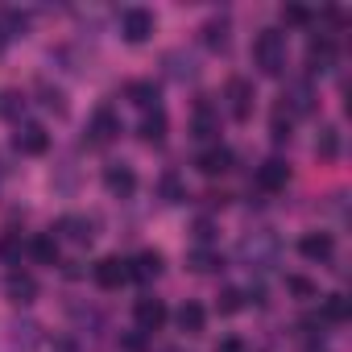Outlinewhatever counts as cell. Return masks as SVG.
Returning <instances> with one entry per match:
<instances>
[{
    "instance_id": "obj_13",
    "label": "cell",
    "mask_w": 352,
    "mask_h": 352,
    "mask_svg": "<svg viewBox=\"0 0 352 352\" xmlns=\"http://www.w3.org/2000/svg\"><path fill=\"white\" fill-rule=\"evenodd\" d=\"M13 145H17L25 157H42V153L50 149V133H46L42 124H21L17 137H13Z\"/></svg>"
},
{
    "instance_id": "obj_4",
    "label": "cell",
    "mask_w": 352,
    "mask_h": 352,
    "mask_svg": "<svg viewBox=\"0 0 352 352\" xmlns=\"http://www.w3.org/2000/svg\"><path fill=\"white\" fill-rule=\"evenodd\" d=\"M336 58H340V50H336V38L331 34H315L307 42V71L311 75H327L336 67Z\"/></svg>"
},
{
    "instance_id": "obj_37",
    "label": "cell",
    "mask_w": 352,
    "mask_h": 352,
    "mask_svg": "<svg viewBox=\"0 0 352 352\" xmlns=\"http://www.w3.org/2000/svg\"><path fill=\"white\" fill-rule=\"evenodd\" d=\"M286 286H290L294 294H302V298H315V286H311L307 278H286Z\"/></svg>"
},
{
    "instance_id": "obj_2",
    "label": "cell",
    "mask_w": 352,
    "mask_h": 352,
    "mask_svg": "<svg viewBox=\"0 0 352 352\" xmlns=\"http://www.w3.org/2000/svg\"><path fill=\"white\" fill-rule=\"evenodd\" d=\"M278 253H282V245H278V236H274L270 228L249 232V236L241 241V249H236V257H241L249 270H270V265H278Z\"/></svg>"
},
{
    "instance_id": "obj_12",
    "label": "cell",
    "mask_w": 352,
    "mask_h": 352,
    "mask_svg": "<svg viewBox=\"0 0 352 352\" xmlns=\"http://www.w3.org/2000/svg\"><path fill=\"white\" fill-rule=\"evenodd\" d=\"M104 187H108L116 199H129V195L137 191V174H133V166H124V162H112V166L104 170Z\"/></svg>"
},
{
    "instance_id": "obj_30",
    "label": "cell",
    "mask_w": 352,
    "mask_h": 352,
    "mask_svg": "<svg viewBox=\"0 0 352 352\" xmlns=\"http://www.w3.org/2000/svg\"><path fill=\"white\" fill-rule=\"evenodd\" d=\"M17 336H13V352H34L38 348V327L34 323H21V327H13Z\"/></svg>"
},
{
    "instance_id": "obj_7",
    "label": "cell",
    "mask_w": 352,
    "mask_h": 352,
    "mask_svg": "<svg viewBox=\"0 0 352 352\" xmlns=\"http://www.w3.org/2000/svg\"><path fill=\"white\" fill-rule=\"evenodd\" d=\"M120 137V116L104 104V108H96L91 112V120H87V141L91 145H108V141H116Z\"/></svg>"
},
{
    "instance_id": "obj_16",
    "label": "cell",
    "mask_w": 352,
    "mask_h": 352,
    "mask_svg": "<svg viewBox=\"0 0 352 352\" xmlns=\"http://www.w3.org/2000/svg\"><path fill=\"white\" fill-rule=\"evenodd\" d=\"M58 236L71 241V245H91L96 224H91L87 216H63V220H58Z\"/></svg>"
},
{
    "instance_id": "obj_15",
    "label": "cell",
    "mask_w": 352,
    "mask_h": 352,
    "mask_svg": "<svg viewBox=\"0 0 352 352\" xmlns=\"http://www.w3.org/2000/svg\"><path fill=\"white\" fill-rule=\"evenodd\" d=\"M195 166L208 174V179H220V174L232 170V149H228V145H212V149H204V153L195 157Z\"/></svg>"
},
{
    "instance_id": "obj_9",
    "label": "cell",
    "mask_w": 352,
    "mask_h": 352,
    "mask_svg": "<svg viewBox=\"0 0 352 352\" xmlns=\"http://www.w3.org/2000/svg\"><path fill=\"white\" fill-rule=\"evenodd\" d=\"M91 278H96L100 290H120V286L129 282V261H120V257H100V261L91 265Z\"/></svg>"
},
{
    "instance_id": "obj_31",
    "label": "cell",
    "mask_w": 352,
    "mask_h": 352,
    "mask_svg": "<svg viewBox=\"0 0 352 352\" xmlns=\"http://www.w3.org/2000/svg\"><path fill=\"white\" fill-rule=\"evenodd\" d=\"M166 71H170V79H191L195 75V63L183 58V54H166Z\"/></svg>"
},
{
    "instance_id": "obj_1",
    "label": "cell",
    "mask_w": 352,
    "mask_h": 352,
    "mask_svg": "<svg viewBox=\"0 0 352 352\" xmlns=\"http://www.w3.org/2000/svg\"><path fill=\"white\" fill-rule=\"evenodd\" d=\"M253 67L261 71V75H270V79H278L282 71H286V34L282 30H261L257 38H253Z\"/></svg>"
},
{
    "instance_id": "obj_25",
    "label": "cell",
    "mask_w": 352,
    "mask_h": 352,
    "mask_svg": "<svg viewBox=\"0 0 352 352\" xmlns=\"http://www.w3.org/2000/svg\"><path fill=\"white\" fill-rule=\"evenodd\" d=\"M137 137H141V141H149V145H157V141L166 137V112H162V108L145 112V116H141V129H137Z\"/></svg>"
},
{
    "instance_id": "obj_21",
    "label": "cell",
    "mask_w": 352,
    "mask_h": 352,
    "mask_svg": "<svg viewBox=\"0 0 352 352\" xmlns=\"http://www.w3.org/2000/svg\"><path fill=\"white\" fill-rule=\"evenodd\" d=\"M187 265H191L195 274H216V270H224V253L212 249V245H199V249L187 253Z\"/></svg>"
},
{
    "instance_id": "obj_3",
    "label": "cell",
    "mask_w": 352,
    "mask_h": 352,
    "mask_svg": "<svg viewBox=\"0 0 352 352\" xmlns=\"http://www.w3.org/2000/svg\"><path fill=\"white\" fill-rule=\"evenodd\" d=\"M153 13L149 9H141V5H133V9H124L120 13V38L124 42H133V46H141V42H149L153 38Z\"/></svg>"
},
{
    "instance_id": "obj_32",
    "label": "cell",
    "mask_w": 352,
    "mask_h": 352,
    "mask_svg": "<svg viewBox=\"0 0 352 352\" xmlns=\"http://www.w3.org/2000/svg\"><path fill=\"white\" fill-rule=\"evenodd\" d=\"M216 307H220V315H236V311L245 307V294L228 286V290H220V298H216Z\"/></svg>"
},
{
    "instance_id": "obj_20",
    "label": "cell",
    "mask_w": 352,
    "mask_h": 352,
    "mask_svg": "<svg viewBox=\"0 0 352 352\" xmlns=\"http://www.w3.org/2000/svg\"><path fill=\"white\" fill-rule=\"evenodd\" d=\"M30 257H34L38 265H58V236H54V232L30 236Z\"/></svg>"
},
{
    "instance_id": "obj_14",
    "label": "cell",
    "mask_w": 352,
    "mask_h": 352,
    "mask_svg": "<svg viewBox=\"0 0 352 352\" xmlns=\"http://www.w3.org/2000/svg\"><path fill=\"white\" fill-rule=\"evenodd\" d=\"M298 253H302L307 261L327 265V261L336 257V241H331V232H307V236L298 241Z\"/></svg>"
},
{
    "instance_id": "obj_11",
    "label": "cell",
    "mask_w": 352,
    "mask_h": 352,
    "mask_svg": "<svg viewBox=\"0 0 352 352\" xmlns=\"http://www.w3.org/2000/svg\"><path fill=\"white\" fill-rule=\"evenodd\" d=\"M191 133H195L199 141L220 137V112H216L212 100H199V104H195V112H191Z\"/></svg>"
},
{
    "instance_id": "obj_35",
    "label": "cell",
    "mask_w": 352,
    "mask_h": 352,
    "mask_svg": "<svg viewBox=\"0 0 352 352\" xmlns=\"http://www.w3.org/2000/svg\"><path fill=\"white\" fill-rule=\"evenodd\" d=\"M0 257H5V261H9V265H13V261H17V257H21V241H17V236H13V232H9V236H5V241H0Z\"/></svg>"
},
{
    "instance_id": "obj_27",
    "label": "cell",
    "mask_w": 352,
    "mask_h": 352,
    "mask_svg": "<svg viewBox=\"0 0 352 352\" xmlns=\"http://www.w3.org/2000/svg\"><path fill=\"white\" fill-rule=\"evenodd\" d=\"M162 195H166V204H187V187H183V179L174 170L162 174Z\"/></svg>"
},
{
    "instance_id": "obj_5",
    "label": "cell",
    "mask_w": 352,
    "mask_h": 352,
    "mask_svg": "<svg viewBox=\"0 0 352 352\" xmlns=\"http://www.w3.org/2000/svg\"><path fill=\"white\" fill-rule=\"evenodd\" d=\"M257 191L261 195H278V191H286V183H290V166L282 162V157H265L261 166H257Z\"/></svg>"
},
{
    "instance_id": "obj_23",
    "label": "cell",
    "mask_w": 352,
    "mask_h": 352,
    "mask_svg": "<svg viewBox=\"0 0 352 352\" xmlns=\"http://www.w3.org/2000/svg\"><path fill=\"white\" fill-rule=\"evenodd\" d=\"M348 315H352V307H348V298H344V294H327V298L319 302V319H323V323H331V327L348 323Z\"/></svg>"
},
{
    "instance_id": "obj_10",
    "label": "cell",
    "mask_w": 352,
    "mask_h": 352,
    "mask_svg": "<svg viewBox=\"0 0 352 352\" xmlns=\"http://www.w3.org/2000/svg\"><path fill=\"white\" fill-rule=\"evenodd\" d=\"M133 319H137V331H141V336H153V331H162V323H166V302H162V298H137Z\"/></svg>"
},
{
    "instance_id": "obj_38",
    "label": "cell",
    "mask_w": 352,
    "mask_h": 352,
    "mask_svg": "<svg viewBox=\"0 0 352 352\" xmlns=\"http://www.w3.org/2000/svg\"><path fill=\"white\" fill-rule=\"evenodd\" d=\"M216 352H245V340H241V336H224V340L216 344Z\"/></svg>"
},
{
    "instance_id": "obj_18",
    "label": "cell",
    "mask_w": 352,
    "mask_h": 352,
    "mask_svg": "<svg viewBox=\"0 0 352 352\" xmlns=\"http://www.w3.org/2000/svg\"><path fill=\"white\" fill-rule=\"evenodd\" d=\"M174 323H179V331H187V336H204V327H208V311H204L199 302H183L179 311H174Z\"/></svg>"
},
{
    "instance_id": "obj_22",
    "label": "cell",
    "mask_w": 352,
    "mask_h": 352,
    "mask_svg": "<svg viewBox=\"0 0 352 352\" xmlns=\"http://www.w3.org/2000/svg\"><path fill=\"white\" fill-rule=\"evenodd\" d=\"M228 17H212V21H204V30H199V38H204V46L208 50H228Z\"/></svg>"
},
{
    "instance_id": "obj_24",
    "label": "cell",
    "mask_w": 352,
    "mask_h": 352,
    "mask_svg": "<svg viewBox=\"0 0 352 352\" xmlns=\"http://www.w3.org/2000/svg\"><path fill=\"white\" fill-rule=\"evenodd\" d=\"M124 96H129L141 112H153V108H157V87H153L149 79H133V83L124 87Z\"/></svg>"
},
{
    "instance_id": "obj_19",
    "label": "cell",
    "mask_w": 352,
    "mask_h": 352,
    "mask_svg": "<svg viewBox=\"0 0 352 352\" xmlns=\"http://www.w3.org/2000/svg\"><path fill=\"white\" fill-rule=\"evenodd\" d=\"M5 294H9L13 302H34V298H38V282H34V274L13 270V274L5 278Z\"/></svg>"
},
{
    "instance_id": "obj_8",
    "label": "cell",
    "mask_w": 352,
    "mask_h": 352,
    "mask_svg": "<svg viewBox=\"0 0 352 352\" xmlns=\"http://www.w3.org/2000/svg\"><path fill=\"white\" fill-rule=\"evenodd\" d=\"M224 96H228V112H232V120H249V116H253V100H257V91H253L249 79H228Z\"/></svg>"
},
{
    "instance_id": "obj_36",
    "label": "cell",
    "mask_w": 352,
    "mask_h": 352,
    "mask_svg": "<svg viewBox=\"0 0 352 352\" xmlns=\"http://www.w3.org/2000/svg\"><path fill=\"white\" fill-rule=\"evenodd\" d=\"M120 348H124V352H149V344H145V336H141V331L120 336Z\"/></svg>"
},
{
    "instance_id": "obj_39",
    "label": "cell",
    "mask_w": 352,
    "mask_h": 352,
    "mask_svg": "<svg viewBox=\"0 0 352 352\" xmlns=\"http://www.w3.org/2000/svg\"><path fill=\"white\" fill-rule=\"evenodd\" d=\"M195 236L208 245V241H212V220H199V224H195Z\"/></svg>"
},
{
    "instance_id": "obj_26",
    "label": "cell",
    "mask_w": 352,
    "mask_h": 352,
    "mask_svg": "<svg viewBox=\"0 0 352 352\" xmlns=\"http://www.w3.org/2000/svg\"><path fill=\"white\" fill-rule=\"evenodd\" d=\"M315 153H319L323 162H331V157H340V129H336V124H323V129H319V141H315Z\"/></svg>"
},
{
    "instance_id": "obj_6",
    "label": "cell",
    "mask_w": 352,
    "mask_h": 352,
    "mask_svg": "<svg viewBox=\"0 0 352 352\" xmlns=\"http://www.w3.org/2000/svg\"><path fill=\"white\" fill-rule=\"evenodd\" d=\"M278 104L290 112V120H294V116H311V112H315V87H311L307 79L286 83V91H282V100H278Z\"/></svg>"
},
{
    "instance_id": "obj_29",
    "label": "cell",
    "mask_w": 352,
    "mask_h": 352,
    "mask_svg": "<svg viewBox=\"0 0 352 352\" xmlns=\"http://www.w3.org/2000/svg\"><path fill=\"white\" fill-rule=\"evenodd\" d=\"M290 124H294V120H290V112L278 104V108H274V116H270V133H274V141H290Z\"/></svg>"
},
{
    "instance_id": "obj_33",
    "label": "cell",
    "mask_w": 352,
    "mask_h": 352,
    "mask_svg": "<svg viewBox=\"0 0 352 352\" xmlns=\"http://www.w3.org/2000/svg\"><path fill=\"white\" fill-rule=\"evenodd\" d=\"M282 25H311V9H302V5H282Z\"/></svg>"
},
{
    "instance_id": "obj_17",
    "label": "cell",
    "mask_w": 352,
    "mask_h": 352,
    "mask_svg": "<svg viewBox=\"0 0 352 352\" xmlns=\"http://www.w3.org/2000/svg\"><path fill=\"white\" fill-rule=\"evenodd\" d=\"M162 265H166V261H162L157 249H141V253L129 261V278H137V282H153V278L162 274Z\"/></svg>"
},
{
    "instance_id": "obj_34",
    "label": "cell",
    "mask_w": 352,
    "mask_h": 352,
    "mask_svg": "<svg viewBox=\"0 0 352 352\" xmlns=\"http://www.w3.org/2000/svg\"><path fill=\"white\" fill-rule=\"evenodd\" d=\"M0 112L17 120V112H25V96H21V91H9V96H5V104H0Z\"/></svg>"
},
{
    "instance_id": "obj_28",
    "label": "cell",
    "mask_w": 352,
    "mask_h": 352,
    "mask_svg": "<svg viewBox=\"0 0 352 352\" xmlns=\"http://www.w3.org/2000/svg\"><path fill=\"white\" fill-rule=\"evenodd\" d=\"M38 91H42V104H46L54 116H63V112H67V96H63L58 87H50V83L42 79V83H38Z\"/></svg>"
}]
</instances>
